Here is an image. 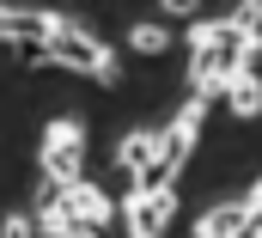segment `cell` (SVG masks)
<instances>
[{"label": "cell", "instance_id": "cell-1", "mask_svg": "<svg viewBox=\"0 0 262 238\" xmlns=\"http://www.w3.org/2000/svg\"><path fill=\"white\" fill-rule=\"evenodd\" d=\"M262 37H244L232 18H195L189 25V92H226L238 73L256 67Z\"/></svg>", "mask_w": 262, "mask_h": 238}, {"label": "cell", "instance_id": "cell-2", "mask_svg": "<svg viewBox=\"0 0 262 238\" xmlns=\"http://www.w3.org/2000/svg\"><path fill=\"white\" fill-rule=\"evenodd\" d=\"M43 49H49V67H73V73H85V80H98V86H122V61L116 49H104L92 31H79L73 18H55V31L43 37Z\"/></svg>", "mask_w": 262, "mask_h": 238}, {"label": "cell", "instance_id": "cell-3", "mask_svg": "<svg viewBox=\"0 0 262 238\" xmlns=\"http://www.w3.org/2000/svg\"><path fill=\"white\" fill-rule=\"evenodd\" d=\"M79 165H85V128L73 116H55L43 128V177L55 189H73L79 183Z\"/></svg>", "mask_w": 262, "mask_h": 238}, {"label": "cell", "instance_id": "cell-4", "mask_svg": "<svg viewBox=\"0 0 262 238\" xmlns=\"http://www.w3.org/2000/svg\"><path fill=\"white\" fill-rule=\"evenodd\" d=\"M171 214H177V195L171 189H140L134 183L128 195H122V226H128V238H165Z\"/></svg>", "mask_w": 262, "mask_h": 238}, {"label": "cell", "instance_id": "cell-5", "mask_svg": "<svg viewBox=\"0 0 262 238\" xmlns=\"http://www.w3.org/2000/svg\"><path fill=\"white\" fill-rule=\"evenodd\" d=\"M37 232H43V238H104V226H92L85 214H73V202L43 177V195H37Z\"/></svg>", "mask_w": 262, "mask_h": 238}, {"label": "cell", "instance_id": "cell-6", "mask_svg": "<svg viewBox=\"0 0 262 238\" xmlns=\"http://www.w3.org/2000/svg\"><path fill=\"white\" fill-rule=\"evenodd\" d=\"M159 159H165V128H128V134L116 141V165L134 171V177H146Z\"/></svg>", "mask_w": 262, "mask_h": 238}, {"label": "cell", "instance_id": "cell-7", "mask_svg": "<svg viewBox=\"0 0 262 238\" xmlns=\"http://www.w3.org/2000/svg\"><path fill=\"white\" fill-rule=\"evenodd\" d=\"M250 232V202H213L195 220V238H244Z\"/></svg>", "mask_w": 262, "mask_h": 238}, {"label": "cell", "instance_id": "cell-8", "mask_svg": "<svg viewBox=\"0 0 262 238\" xmlns=\"http://www.w3.org/2000/svg\"><path fill=\"white\" fill-rule=\"evenodd\" d=\"M67 202H73V214H85V220H92V226H104V220H110V214H116V202H110V195H104V189H98V183H73V189H61Z\"/></svg>", "mask_w": 262, "mask_h": 238}, {"label": "cell", "instance_id": "cell-9", "mask_svg": "<svg viewBox=\"0 0 262 238\" xmlns=\"http://www.w3.org/2000/svg\"><path fill=\"white\" fill-rule=\"evenodd\" d=\"M220 98L232 104V116H244V122H250V116H262V80H256V67H250V73H238V80H232Z\"/></svg>", "mask_w": 262, "mask_h": 238}, {"label": "cell", "instance_id": "cell-10", "mask_svg": "<svg viewBox=\"0 0 262 238\" xmlns=\"http://www.w3.org/2000/svg\"><path fill=\"white\" fill-rule=\"evenodd\" d=\"M128 49H134V55H165V49H171V31H165V25H134V31H128Z\"/></svg>", "mask_w": 262, "mask_h": 238}, {"label": "cell", "instance_id": "cell-11", "mask_svg": "<svg viewBox=\"0 0 262 238\" xmlns=\"http://www.w3.org/2000/svg\"><path fill=\"white\" fill-rule=\"evenodd\" d=\"M232 25H238L244 37H262V0H238V12H232Z\"/></svg>", "mask_w": 262, "mask_h": 238}, {"label": "cell", "instance_id": "cell-12", "mask_svg": "<svg viewBox=\"0 0 262 238\" xmlns=\"http://www.w3.org/2000/svg\"><path fill=\"white\" fill-rule=\"evenodd\" d=\"M0 238H37V220H25V214H6V220H0Z\"/></svg>", "mask_w": 262, "mask_h": 238}, {"label": "cell", "instance_id": "cell-13", "mask_svg": "<svg viewBox=\"0 0 262 238\" xmlns=\"http://www.w3.org/2000/svg\"><path fill=\"white\" fill-rule=\"evenodd\" d=\"M165 6V18H189L195 25V12H201V0H159Z\"/></svg>", "mask_w": 262, "mask_h": 238}, {"label": "cell", "instance_id": "cell-14", "mask_svg": "<svg viewBox=\"0 0 262 238\" xmlns=\"http://www.w3.org/2000/svg\"><path fill=\"white\" fill-rule=\"evenodd\" d=\"M244 238H262V226H256V220H250V232H244Z\"/></svg>", "mask_w": 262, "mask_h": 238}, {"label": "cell", "instance_id": "cell-15", "mask_svg": "<svg viewBox=\"0 0 262 238\" xmlns=\"http://www.w3.org/2000/svg\"><path fill=\"white\" fill-rule=\"evenodd\" d=\"M0 43H12V31H6V25H0Z\"/></svg>", "mask_w": 262, "mask_h": 238}]
</instances>
